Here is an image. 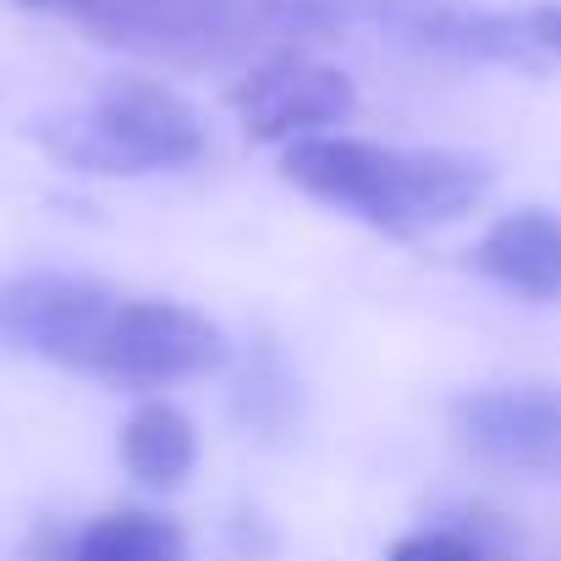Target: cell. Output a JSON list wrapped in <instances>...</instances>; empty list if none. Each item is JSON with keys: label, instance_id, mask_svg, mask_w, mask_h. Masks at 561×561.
Instances as JSON below:
<instances>
[{"label": "cell", "instance_id": "12", "mask_svg": "<svg viewBox=\"0 0 561 561\" xmlns=\"http://www.w3.org/2000/svg\"><path fill=\"white\" fill-rule=\"evenodd\" d=\"M386 561H484L473 539L462 534H446V528H424V534H402Z\"/></svg>", "mask_w": 561, "mask_h": 561}, {"label": "cell", "instance_id": "1", "mask_svg": "<svg viewBox=\"0 0 561 561\" xmlns=\"http://www.w3.org/2000/svg\"><path fill=\"white\" fill-rule=\"evenodd\" d=\"M280 176L298 193L331 209H347L353 220L391 237H419V231L462 220L468 209H479V198L495 182V171L479 154L397 149V144L347 138V133L287 144L280 149Z\"/></svg>", "mask_w": 561, "mask_h": 561}, {"label": "cell", "instance_id": "6", "mask_svg": "<svg viewBox=\"0 0 561 561\" xmlns=\"http://www.w3.org/2000/svg\"><path fill=\"white\" fill-rule=\"evenodd\" d=\"M111 309H116V293L89 275L0 280V347H18V353H34L45 364L83 375Z\"/></svg>", "mask_w": 561, "mask_h": 561}, {"label": "cell", "instance_id": "2", "mask_svg": "<svg viewBox=\"0 0 561 561\" xmlns=\"http://www.w3.org/2000/svg\"><path fill=\"white\" fill-rule=\"evenodd\" d=\"M78 23L100 45L149 61L220 67L353 28V0H94Z\"/></svg>", "mask_w": 561, "mask_h": 561}, {"label": "cell", "instance_id": "7", "mask_svg": "<svg viewBox=\"0 0 561 561\" xmlns=\"http://www.w3.org/2000/svg\"><path fill=\"white\" fill-rule=\"evenodd\" d=\"M451 435L468 457L561 479V386H490L451 402Z\"/></svg>", "mask_w": 561, "mask_h": 561}, {"label": "cell", "instance_id": "8", "mask_svg": "<svg viewBox=\"0 0 561 561\" xmlns=\"http://www.w3.org/2000/svg\"><path fill=\"white\" fill-rule=\"evenodd\" d=\"M473 270L528 304H561V220L550 209L501 215L479 237Z\"/></svg>", "mask_w": 561, "mask_h": 561}, {"label": "cell", "instance_id": "10", "mask_svg": "<svg viewBox=\"0 0 561 561\" xmlns=\"http://www.w3.org/2000/svg\"><path fill=\"white\" fill-rule=\"evenodd\" d=\"M67 561H187V534L176 517L116 506L67 545Z\"/></svg>", "mask_w": 561, "mask_h": 561}, {"label": "cell", "instance_id": "5", "mask_svg": "<svg viewBox=\"0 0 561 561\" xmlns=\"http://www.w3.org/2000/svg\"><path fill=\"white\" fill-rule=\"evenodd\" d=\"M226 105L253 144H304L336 133L358 111V89L342 67L314 61L309 50H275L231 83Z\"/></svg>", "mask_w": 561, "mask_h": 561}, {"label": "cell", "instance_id": "3", "mask_svg": "<svg viewBox=\"0 0 561 561\" xmlns=\"http://www.w3.org/2000/svg\"><path fill=\"white\" fill-rule=\"evenodd\" d=\"M39 144L100 176H144V171H176L204 154L198 111L160 78L116 72L100 83V94L83 111L39 122Z\"/></svg>", "mask_w": 561, "mask_h": 561}, {"label": "cell", "instance_id": "4", "mask_svg": "<svg viewBox=\"0 0 561 561\" xmlns=\"http://www.w3.org/2000/svg\"><path fill=\"white\" fill-rule=\"evenodd\" d=\"M226 358H231L226 331L209 314L165 298H116L83 375H100L127 391H154V386L215 375L226 369Z\"/></svg>", "mask_w": 561, "mask_h": 561}, {"label": "cell", "instance_id": "14", "mask_svg": "<svg viewBox=\"0 0 561 561\" xmlns=\"http://www.w3.org/2000/svg\"><path fill=\"white\" fill-rule=\"evenodd\" d=\"M23 7H34V12H61V18H83L94 0H23Z\"/></svg>", "mask_w": 561, "mask_h": 561}, {"label": "cell", "instance_id": "9", "mask_svg": "<svg viewBox=\"0 0 561 561\" xmlns=\"http://www.w3.org/2000/svg\"><path fill=\"white\" fill-rule=\"evenodd\" d=\"M198 462V430L176 402H138L133 419L122 424V468L144 490H176L187 484Z\"/></svg>", "mask_w": 561, "mask_h": 561}, {"label": "cell", "instance_id": "13", "mask_svg": "<svg viewBox=\"0 0 561 561\" xmlns=\"http://www.w3.org/2000/svg\"><path fill=\"white\" fill-rule=\"evenodd\" d=\"M523 18V34L534 39V50L550 61V56H561V0H545V7H528V12H517Z\"/></svg>", "mask_w": 561, "mask_h": 561}, {"label": "cell", "instance_id": "11", "mask_svg": "<svg viewBox=\"0 0 561 561\" xmlns=\"http://www.w3.org/2000/svg\"><path fill=\"white\" fill-rule=\"evenodd\" d=\"M242 402H248V419H253V424H264V430H280V424L293 419V408H298V386H293L287 364H280L270 347L253 358Z\"/></svg>", "mask_w": 561, "mask_h": 561}]
</instances>
